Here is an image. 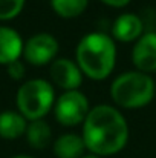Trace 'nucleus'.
Returning <instances> with one entry per match:
<instances>
[{"instance_id": "9b49d317", "label": "nucleus", "mask_w": 156, "mask_h": 158, "mask_svg": "<svg viewBox=\"0 0 156 158\" xmlns=\"http://www.w3.org/2000/svg\"><path fill=\"white\" fill-rule=\"evenodd\" d=\"M52 151L57 158H81L86 152V146L81 135L63 134L54 141Z\"/></svg>"}, {"instance_id": "f3484780", "label": "nucleus", "mask_w": 156, "mask_h": 158, "mask_svg": "<svg viewBox=\"0 0 156 158\" xmlns=\"http://www.w3.org/2000/svg\"><path fill=\"white\" fill-rule=\"evenodd\" d=\"M100 2H103L104 5H107V6H110V8H124V6H127L132 0H100Z\"/></svg>"}, {"instance_id": "ddd939ff", "label": "nucleus", "mask_w": 156, "mask_h": 158, "mask_svg": "<svg viewBox=\"0 0 156 158\" xmlns=\"http://www.w3.org/2000/svg\"><path fill=\"white\" fill-rule=\"evenodd\" d=\"M25 135H26V140H28V143L32 149L42 151L51 143L52 131L51 126L45 120H37V121L28 123Z\"/></svg>"}, {"instance_id": "6ab92c4d", "label": "nucleus", "mask_w": 156, "mask_h": 158, "mask_svg": "<svg viewBox=\"0 0 156 158\" xmlns=\"http://www.w3.org/2000/svg\"><path fill=\"white\" fill-rule=\"evenodd\" d=\"M12 158H34V157H31V155H15Z\"/></svg>"}, {"instance_id": "6e6552de", "label": "nucleus", "mask_w": 156, "mask_h": 158, "mask_svg": "<svg viewBox=\"0 0 156 158\" xmlns=\"http://www.w3.org/2000/svg\"><path fill=\"white\" fill-rule=\"evenodd\" d=\"M132 63L144 74L156 72V31L142 34L133 45Z\"/></svg>"}, {"instance_id": "f03ea898", "label": "nucleus", "mask_w": 156, "mask_h": 158, "mask_svg": "<svg viewBox=\"0 0 156 158\" xmlns=\"http://www.w3.org/2000/svg\"><path fill=\"white\" fill-rule=\"evenodd\" d=\"M75 61L83 75L90 80L103 81L115 69L116 45L104 32H89L80 39L75 49Z\"/></svg>"}, {"instance_id": "9d476101", "label": "nucleus", "mask_w": 156, "mask_h": 158, "mask_svg": "<svg viewBox=\"0 0 156 158\" xmlns=\"http://www.w3.org/2000/svg\"><path fill=\"white\" fill-rule=\"evenodd\" d=\"M25 42L22 35L9 28V26H0V64H9L12 61L20 60L23 55Z\"/></svg>"}, {"instance_id": "f257e3e1", "label": "nucleus", "mask_w": 156, "mask_h": 158, "mask_svg": "<svg viewBox=\"0 0 156 158\" xmlns=\"http://www.w3.org/2000/svg\"><path fill=\"white\" fill-rule=\"evenodd\" d=\"M129 124L126 117L110 105L92 107L83 123V141L89 154L110 157L121 152L129 141Z\"/></svg>"}, {"instance_id": "1a4fd4ad", "label": "nucleus", "mask_w": 156, "mask_h": 158, "mask_svg": "<svg viewBox=\"0 0 156 158\" xmlns=\"http://www.w3.org/2000/svg\"><path fill=\"white\" fill-rule=\"evenodd\" d=\"M144 34V25L138 14L124 12L118 15L112 25V39L121 43L136 42Z\"/></svg>"}, {"instance_id": "dca6fc26", "label": "nucleus", "mask_w": 156, "mask_h": 158, "mask_svg": "<svg viewBox=\"0 0 156 158\" xmlns=\"http://www.w3.org/2000/svg\"><path fill=\"white\" fill-rule=\"evenodd\" d=\"M6 71H8V75L12 78V80H22L25 77V72H26V68L25 64L17 60V61H12L6 66Z\"/></svg>"}, {"instance_id": "423d86ee", "label": "nucleus", "mask_w": 156, "mask_h": 158, "mask_svg": "<svg viewBox=\"0 0 156 158\" xmlns=\"http://www.w3.org/2000/svg\"><path fill=\"white\" fill-rule=\"evenodd\" d=\"M58 40L49 32L31 35L23 46V58L32 66H45L52 63L58 54Z\"/></svg>"}, {"instance_id": "20e7f679", "label": "nucleus", "mask_w": 156, "mask_h": 158, "mask_svg": "<svg viewBox=\"0 0 156 158\" xmlns=\"http://www.w3.org/2000/svg\"><path fill=\"white\" fill-rule=\"evenodd\" d=\"M55 91L48 80L32 78L25 81L15 95L17 110L28 120H43L55 105Z\"/></svg>"}, {"instance_id": "a211bd4d", "label": "nucleus", "mask_w": 156, "mask_h": 158, "mask_svg": "<svg viewBox=\"0 0 156 158\" xmlns=\"http://www.w3.org/2000/svg\"><path fill=\"white\" fill-rule=\"evenodd\" d=\"M81 158H101V157H98V155H94V154H84Z\"/></svg>"}, {"instance_id": "4468645a", "label": "nucleus", "mask_w": 156, "mask_h": 158, "mask_svg": "<svg viewBox=\"0 0 156 158\" xmlns=\"http://www.w3.org/2000/svg\"><path fill=\"white\" fill-rule=\"evenodd\" d=\"M89 0H51L52 11L61 19H77L87 9Z\"/></svg>"}, {"instance_id": "2eb2a0df", "label": "nucleus", "mask_w": 156, "mask_h": 158, "mask_svg": "<svg viewBox=\"0 0 156 158\" xmlns=\"http://www.w3.org/2000/svg\"><path fill=\"white\" fill-rule=\"evenodd\" d=\"M26 0H0V20L8 22L15 19L25 8Z\"/></svg>"}, {"instance_id": "7ed1b4c3", "label": "nucleus", "mask_w": 156, "mask_h": 158, "mask_svg": "<svg viewBox=\"0 0 156 158\" xmlns=\"http://www.w3.org/2000/svg\"><path fill=\"white\" fill-rule=\"evenodd\" d=\"M155 95V80L150 74L136 69L119 74L110 85V97L113 103L122 109H141L150 105Z\"/></svg>"}, {"instance_id": "0eeeda50", "label": "nucleus", "mask_w": 156, "mask_h": 158, "mask_svg": "<svg viewBox=\"0 0 156 158\" xmlns=\"http://www.w3.org/2000/svg\"><path fill=\"white\" fill-rule=\"evenodd\" d=\"M51 78L55 86L66 91H75L83 83V72L78 68L77 61L69 58H55L51 63L49 69Z\"/></svg>"}, {"instance_id": "f8f14e48", "label": "nucleus", "mask_w": 156, "mask_h": 158, "mask_svg": "<svg viewBox=\"0 0 156 158\" xmlns=\"http://www.w3.org/2000/svg\"><path fill=\"white\" fill-rule=\"evenodd\" d=\"M28 120L18 110L0 112V137L5 140H15L26 132Z\"/></svg>"}, {"instance_id": "39448f33", "label": "nucleus", "mask_w": 156, "mask_h": 158, "mask_svg": "<svg viewBox=\"0 0 156 158\" xmlns=\"http://www.w3.org/2000/svg\"><path fill=\"white\" fill-rule=\"evenodd\" d=\"M89 110H90V106H89L87 97L78 89L63 92L55 100V105H54L55 120L66 127L78 126L84 123Z\"/></svg>"}]
</instances>
